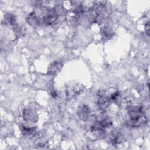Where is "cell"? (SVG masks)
<instances>
[{
  "label": "cell",
  "mask_w": 150,
  "mask_h": 150,
  "mask_svg": "<svg viewBox=\"0 0 150 150\" xmlns=\"http://www.w3.org/2000/svg\"><path fill=\"white\" fill-rule=\"evenodd\" d=\"M129 120L128 124L131 127H139L146 122V117L144 115L141 107H132L128 112Z\"/></svg>",
  "instance_id": "6da1fadb"
},
{
  "label": "cell",
  "mask_w": 150,
  "mask_h": 150,
  "mask_svg": "<svg viewBox=\"0 0 150 150\" xmlns=\"http://www.w3.org/2000/svg\"><path fill=\"white\" fill-rule=\"evenodd\" d=\"M57 15L54 9L47 8L43 15V21L46 25H50L53 24L57 19Z\"/></svg>",
  "instance_id": "7a4b0ae2"
},
{
  "label": "cell",
  "mask_w": 150,
  "mask_h": 150,
  "mask_svg": "<svg viewBox=\"0 0 150 150\" xmlns=\"http://www.w3.org/2000/svg\"><path fill=\"white\" fill-rule=\"evenodd\" d=\"M84 86L81 84H77L73 86L68 87L65 90V94L67 98H71L79 94H80L83 90Z\"/></svg>",
  "instance_id": "3957f363"
},
{
  "label": "cell",
  "mask_w": 150,
  "mask_h": 150,
  "mask_svg": "<svg viewBox=\"0 0 150 150\" xmlns=\"http://www.w3.org/2000/svg\"><path fill=\"white\" fill-rule=\"evenodd\" d=\"M23 118L26 121L36 122L38 120V117L36 113L30 108H26L23 110Z\"/></svg>",
  "instance_id": "277c9868"
},
{
  "label": "cell",
  "mask_w": 150,
  "mask_h": 150,
  "mask_svg": "<svg viewBox=\"0 0 150 150\" xmlns=\"http://www.w3.org/2000/svg\"><path fill=\"white\" fill-rule=\"evenodd\" d=\"M62 63L59 61H54L50 63L48 67L47 74L49 75H55L57 74L62 67Z\"/></svg>",
  "instance_id": "5b68a950"
},
{
  "label": "cell",
  "mask_w": 150,
  "mask_h": 150,
  "mask_svg": "<svg viewBox=\"0 0 150 150\" xmlns=\"http://www.w3.org/2000/svg\"><path fill=\"white\" fill-rule=\"evenodd\" d=\"M90 109L86 105H82L79 108L77 114L79 118L86 121L90 117Z\"/></svg>",
  "instance_id": "8992f818"
},
{
  "label": "cell",
  "mask_w": 150,
  "mask_h": 150,
  "mask_svg": "<svg viewBox=\"0 0 150 150\" xmlns=\"http://www.w3.org/2000/svg\"><path fill=\"white\" fill-rule=\"evenodd\" d=\"M26 21L30 25H31L32 26H33V27L38 26L39 23V20L38 18V16L34 12L30 13L28 16Z\"/></svg>",
  "instance_id": "52a82bcc"
},
{
  "label": "cell",
  "mask_w": 150,
  "mask_h": 150,
  "mask_svg": "<svg viewBox=\"0 0 150 150\" xmlns=\"http://www.w3.org/2000/svg\"><path fill=\"white\" fill-rule=\"evenodd\" d=\"M122 140H123V137L119 132L114 133L111 136V142L114 145L120 144L121 142H122Z\"/></svg>",
  "instance_id": "ba28073f"
},
{
  "label": "cell",
  "mask_w": 150,
  "mask_h": 150,
  "mask_svg": "<svg viewBox=\"0 0 150 150\" xmlns=\"http://www.w3.org/2000/svg\"><path fill=\"white\" fill-rule=\"evenodd\" d=\"M4 21L6 24H9V25H11L13 26L16 25V19L13 15L8 13L6 15H5L4 18Z\"/></svg>",
  "instance_id": "9c48e42d"
},
{
  "label": "cell",
  "mask_w": 150,
  "mask_h": 150,
  "mask_svg": "<svg viewBox=\"0 0 150 150\" xmlns=\"http://www.w3.org/2000/svg\"><path fill=\"white\" fill-rule=\"evenodd\" d=\"M103 36L106 39H110L114 35L113 31L109 28H104L103 29Z\"/></svg>",
  "instance_id": "30bf717a"
},
{
  "label": "cell",
  "mask_w": 150,
  "mask_h": 150,
  "mask_svg": "<svg viewBox=\"0 0 150 150\" xmlns=\"http://www.w3.org/2000/svg\"><path fill=\"white\" fill-rule=\"evenodd\" d=\"M145 31L148 36L149 35V22L148 21L145 23Z\"/></svg>",
  "instance_id": "8fae6325"
}]
</instances>
